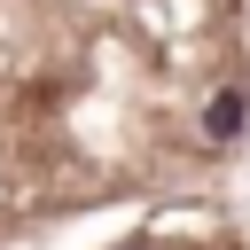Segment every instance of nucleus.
Wrapping results in <instances>:
<instances>
[{
    "label": "nucleus",
    "instance_id": "nucleus-1",
    "mask_svg": "<svg viewBox=\"0 0 250 250\" xmlns=\"http://www.w3.org/2000/svg\"><path fill=\"white\" fill-rule=\"evenodd\" d=\"M203 125H211V141H234V133H242V94H219V102L203 109Z\"/></svg>",
    "mask_w": 250,
    "mask_h": 250
}]
</instances>
